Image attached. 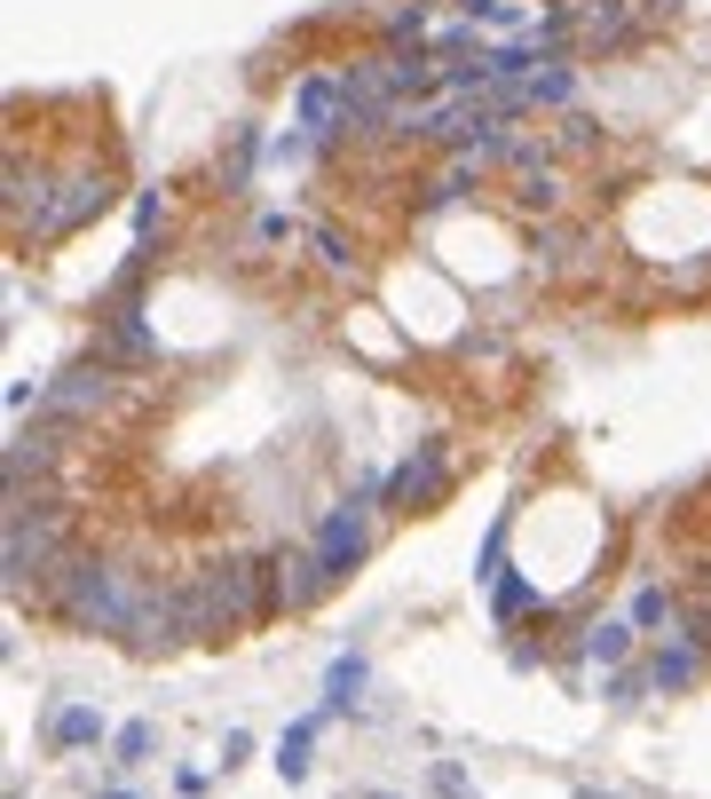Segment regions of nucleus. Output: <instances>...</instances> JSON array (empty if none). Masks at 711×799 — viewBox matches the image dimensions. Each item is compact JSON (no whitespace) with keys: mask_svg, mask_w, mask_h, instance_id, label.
Returning a JSON list of instances; mask_svg holds the SVG:
<instances>
[{"mask_svg":"<svg viewBox=\"0 0 711 799\" xmlns=\"http://www.w3.org/2000/svg\"><path fill=\"white\" fill-rule=\"evenodd\" d=\"M111 207V175L104 166H72V175H32L24 183V166H9V214L16 230H32V238H72L80 222H95Z\"/></svg>","mask_w":711,"mask_h":799,"instance_id":"1","label":"nucleus"},{"mask_svg":"<svg viewBox=\"0 0 711 799\" xmlns=\"http://www.w3.org/2000/svg\"><path fill=\"white\" fill-rule=\"evenodd\" d=\"M143 594H151V578H134L127 562H72L63 571V618L87 625V634H127Z\"/></svg>","mask_w":711,"mask_h":799,"instance_id":"2","label":"nucleus"},{"mask_svg":"<svg viewBox=\"0 0 711 799\" xmlns=\"http://www.w3.org/2000/svg\"><path fill=\"white\" fill-rule=\"evenodd\" d=\"M261 610V571L253 562H214L182 586V642H206V634H237Z\"/></svg>","mask_w":711,"mask_h":799,"instance_id":"3","label":"nucleus"},{"mask_svg":"<svg viewBox=\"0 0 711 799\" xmlns=\"http://www.w3.org/2000/svg\"><path fill=\"white\" fill-rule=\"evenodd\" d=\"M63 554V515L32 507L24 491H9V530H0V571H9V594H24L40 571H56Z\"/></svg>","mask_w":711,"mask_h":799,"instance_id":"4","label":"nucleus"},{"mask_svg":"<svg viewBox=\"0 0 711 799\" xmlns=\"http://www.w3.org/2000/svg\"><path fill=\"white\" fill-rule=\"evenodd\" d=\"M371 547V498H348V507H332L324 530H317V562H324V578H348L356 562Z\"/></svg>","mask_w":711,"mask_h":799,"instance_id":"5","label":"nucleus"},{"mask_svg":"<svg viewBox=\"0 0 711 799\" xmlns=\"http://www.w3.org/2000/svg\"><path fill=\"white\" fill-rule=\"evenodd\" d=\"M341 127H356L348 72H317V80H300V136H341Z\"/></svg>","mask_w":711,"mask_h":799,"instance_id":"6","label":"nucleus"},{"mask_svg":"<svg viewBox=\"0 0 711 799\" xmlns=\"http://www.w3.org/2000/svg\"><path fill=\"white\" fill-rule=\"evenodd\" d=\"M388 498H395V507H427V498H443V444H419V459H403Z\"/></svg>","mask_w":711,"mask_h":799,"instance_id":"7","label":"nucleus"},{"mask_svg":"<svg viewBox=\"0 0 711 799\" xmlns=\"http://www.w3.org/2000/svg\"><path fill=\"white\" fill-rule=\"evenodd\" d=\"M269 571H277V602H285V610H309L317 594L332 586V578H324V562H317V547H300V554H277Z\"/></svg>","mask_w":711,"mask_h":799,"instance_id":"8","label":"nucleus"},{"mask_svg":"<svg viewBox=\"0 0 711 799\" xmlns=\"http://www.w3.org/2000/svg\"><path fill=\"white\" fill-rule=\"evenodd\" d=\"M104 396H111V380L95 373V364H80V373H63V380H56V388L40 396V404H48L56 420H87L95 404H104Z\"/></svg>","mask_w":711,"mask_h":799,"instance_id":"9","label":"nucleus"},{"mask_svg":"<svg viewBox=\"0 0 711 799\" xmlns=\"http://www.w3.org/2000/svg\"><path fill=\"white\" fill-rule=\"evenodd\" d=\"M48 737H56L63 752H87V744H104V713H95V705H63V713L48 720Z\"/></svg>","mask_w":711,"mask_h":799,"instance_id":"10","label":"nucleus"},{"mask_svg":"<svg viewBox=\"0 0 711 799\" xmlns=\"http://www.w3.org/2000/svg\"><path fill=\"white\" fill-rule=\"evenodd\" d=\"M309 744H317V720H293V728H285V744H277V768H285V784H300V776H309Z\"/></svg>","mask_w":711,"mask_h":799,"instance_id":"11","label":"nucleus"},{"mask_svg":"<svg viewBox=\"0 0 711 799\" xmlns=\"http://www.w3.org/2000/svg\"><path fill=\"white\" fill-rule=\"evenodd\" d=\"M356 689H364V657H341V665L324 673V705H332V713L356 705Z\"/></svg>","mask_w":711,"mask_h":799,"instance_id":"12","label":"nucleus"},{"mask_svg":"<svg viewBox=\"0 0 711 799\" xmlns=\"http://www.w3.org/2000/svg\"><path fill=\"white\" fill-rule=\"evenodd\" d=\"M625 649H632V625H593V634H585L593 665H625Z\"/></svg>","mask_w":711,"mask_h":799,"instance_id":"13","label":"nucleus"},{"mask_svg":"<svg viewBox=\"0 0 711 799\" xmlns=\"http://www.w3.org/2000/svg\"><path fill=\"white\" fill-rule=\"evenodd\" d=\"M664 618H672V594L664 586H640L632 594V625H664Z\"/></svg>","mask_w":711,"mask_h":799,"instance_id":"14","label":"nucleus"},{"mask_svg":"<svg viewBox=\"0 0 711 799\" xmlns=\"http://www.w3.org/2000/svg\"><path fill=\"white\" fill-rule=\"evenodd\" d=\"M111 752H119V768H134V760H143V752H151V720H127V728H119V744H111Z\"/></svg>","mask_w":711,"mask_h":799,"instance_id":"15","label":"nucleus"},{"mask_svg":"<svg viewBox=\"0 0 711 799\" xmlns=\"http://www.w3.org/2000/svg\"><path fill=\"white\" fill-rule=\"evenodd\" d=\"M537 594H530V578H498V618H514V610H530Z\"/></svg>","mask_w":711,"mask_h":799,"instance_id":"16","label":"nucleus"},{"mask_svg":"<svg viewBox=\"0 0 711 799\" xmlns=\"http://www.w3.org/2000/svg\"><path fill=\"white\" fill-rule=\"evenodd\" d=\"M371 799H395V791H371Z\"/></svg>","mask_w":711,"mask_h":799,"instance_id":"17","label":"nucleus"},{"mask_svg":"<svg viewBox=\"0 0 711 799\" xmlns=\"http://www.w3.org/2000/svg\"><path fill=\"white\" fill-rule=\"evenodd\" d=\"M111 799H127V791H111Z\"/></svg>","mask_w":711,"mask_h":799,"instance_id":"18","label":"nucleus"}]
</instances>
